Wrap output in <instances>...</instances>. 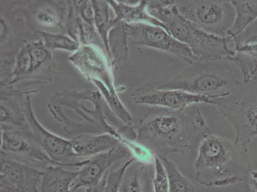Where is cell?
Returning <instances> with one entry per match:
<instances>
[{"label":"cell","instance_id":"cell-12","mask_svg":"<svg viewBox=\"0 0 257 192\" xmlns=\"http://www.w3.org/2000/svg\"><path fill=\"white\" fill-rule=\"evenodd\" d=\"M229 39L233 53L225 60L239 69L244 83H251L257 72V20Z\"/></svg>","mask_w":257,"mask_h":192},{"label":"cell","instance_id":"cell-5","mask_svg":"<svg viewBox=\"0 0 257 192\" xmlns=\"http://www.w3.org/2000/svg\"><path fill=\"white\" fill-rule=\"evenodd\" d=\"M216 106L232 125L234 141L249 149L252 139L257 137V83H243L236 92L221 98Z\"/></svg>","mask_w":257,"mask_h":192},{"label":"cell","instance_id":"cell-15","mask_svg":"<svg viewBox=\"0 0 257 192\" xmlns=\"http://www.w3.org/2000/svg\"><path fill=\"white\" fill-rule=\"evenodd\" d=\"M72 148L78 158L94 156L106 153L121 144L113 135L82 134L71 140Z\"/></svg>","mask_w":257,"mask_h":192},{"label":"cell","instance_id":"cell-24","mask_svg":"<svg viewBox=\"0 0 257 192\" xmlns=\"http://www.w3.org/2000/svg\"><path fill=\"white\" fill-rule=\"evenodd\" d=\"M135 160V158H132L121 164L119 167H112L107 173L106 183L102 192H119V186L123 175L128 166Z\"/></svg>","mask_w":257,"mask_h":192},{"label":"cell","instance_id":"cell-22","mask_svg":"<svg viewBox=\"0 0 257 192\" xmlns=\"http://www.w3.org/2000/svg\"><path fill=\"white\" fill-rule=\"evenodd\" d=\"M95 11V25L107 51V36L113 27V19H109V4L105 1H92Z\"/></svg>","mask_w":257,"mask_h":192},{"label":"cell","instance_id":"cell-6","mask_svg":"<svg viewBox=\"0 0 257 192\" xmlns=\"http://www.w3.org/2000/svg\"><path fill=\"white\" fill-rule=\"evenodd\" d=\"M180 15L208 34L225 37L232 29L235 11L231 1H174Z\"/></svg>","mask_w":257,"mask_h":192},{"label":"cell","instance_id":"cell-4","mask_svg":"<svg viewBox=\"0 0 257 192\" xmlns=\"http://www.w3.org/2000/svg\"><path fill=\"white\" fill-rule=\"evenodd\" d=\"M147 11L167 27L173 37L188 46L198 60L225 59L233 55L227 37L208 34L186 20L180 15L174 1H148Z\"/></svg>","mask_w":257,"mask_h":192},{"label":"cell","instance_id":"cell-14","mask_svg":"<svg viewBox=\"0 0 257 192\" xmlns=\"http://www.w3.org/2000/svg\"><path fill=\"white\" fill-rule=\"evenodd\" d=\"M69 60L90 80L101 82L112 92L116 93L110 69L101 51L93 46L79 48Z\"/></svg>","mask_w":257,"mask_h":192},{"label":"cell","instance_id":"cell-17","mask_svg":"<svg viewBox=\"0 0 257 192\" xmlns=\"http://www.w3.org/2000/svg\"><path fill=\"white\" fill-rule=\"evenodd\" d=\"M150 166L133 161L123 175L119 192H154V171Z\"/></svg>","mask_w":257,"mask_h":192},{"label":"cell","instance_id":"cell-23","mask_svg":"<svg viewBox=\"0 0 257 192\" xmlns=\"http://www.w3.org/2000/svg\"><path fill=\"white\" fill-rule=\"evenodd\" d=\"M40 36L43 39L44 46L49 50H62L77 51L79 49V44L75 40L66 35L51 34L46 32H39Z\"/></svg>","mask_w":257,"mask_h":192},{"label":"cell","instance_id":"cell-26","mask_svg":"<svg viewBox=\"0 0 257 192\" xmlns=\"http://www.w3.org/2000/svg\"><path fill=\"white\" fill-rule=\"evenodd\" d=\"M36 18L42 25L53 27L59 23V18L53 9L44 8L37 12Z\"/></svg>","mask_w":257,"mask_h":192},{"label":"cell","instance_id":"cell-29","mask_svg":"<svg viewBox=\"0 0 257 192\" xmlns=\"http://www.w3.org/2000/svg\"><path fill=\"white\" fill-rule=\"evenodd\" d=\"M251 82H254V83H257V72L256 74H255V76H254V77L253 81H252Z\"/></svg>","mask_w":257,"mask_h":192},{"label":"cell","instance_id":"cell-2","mask_svg":"<svg viewBox=\"0 0 257 192\" xmlns=\"http://www.w3.org/2000/svg\"><path fill=\"white\" fill-rule=\"evenodd\" d=\"M195 181L208 188H224L246 181L252 170L249 150L219 136L210 134L198 145Z\"/></svg>","mask_w":257,"mask_h":192},{"label":"cell","instance_id":"cell-16","mask_svg":"<svg viewBox=\"0 0 257 192\" xmlns=\"http://www.w3.org/2000/svg\"><path fill=\"white\" fill-rule=\"evenodd\" d=\"M107 3L113 9L115 15L112 22L113 26L120 22H124L128 24L146 23L163 28L168 32L167 27L162 23L149 15L147 11L148 1H140L135 6L125 4L124 2L117 3L116 1H107Z\"/></svg>","mask_w":257,"mask_h":192},{"label":"cell","instance_id":"cell-20","mask_svg":"<svg viewBox=\"0 0 257 192\" xmlns=\"http://www.w3.org/2000/svg\"><path fill=\"white\" fill-rule=\"evenodd\" d=\"M235 11V18L232 29L229 31V38H233L257 20V0L231 1Z\"/></svg>","mask_w":257,"mask_h":192},{"label":"cell","instance_id":"cell-11","mask_svg":"<svg viewBox=\"0 0 257 192\" xmlns=\"http://www.w3.org/2000/svg\"><path fill=\"white\" fill-rule=\"evenodd\" d=\"M1 151L2 154L23 156L48 167H65L49 156L33 137L29 128L27 130V128L2 129Z\"/></svg>","mask_w":257,"mask_h":192},{"label":"cell","instance_id":"cell-18","mask_svg":"<svg viewBox=\"0 0 257 192\" xmlns=\"http://www.w3.org/2000/svg\"><path fill=\"white\" fill-rule=\"evenodd\" d=\"M107 55L114 67L124 62L128 57L127 23L120 22L109 30L107 36Z\"/></svg>","mask_w":257,"mask_h":192},{"label":"cell","instance_id":"cell-7","mask_svg":"<svg viewBox=\"0 0 257 192\" xmlns=\"http://www.w3.org/2000/svg\"><path fill=\"white\" fill-rule=\"evenodd\" d=\"M127 32L128 41L132 45L163 51L189 65L198 60L188 46L177 41L163 28L146 23H127Z\"/></svg>","mask_w":257,"mask_h":192},{"label":"cell","instance_id":"cell-21","mask_svg":"<svg viewBox=\"0 0 257 192\" xmlns=\"http://www.w3.org/2000/svg\"><path fill=\"white\" fill-rule=\"evenodd\" d=\"M164 165L169 182V192H198L195 185L182 174L168 156H158Z\"/></svg>","mask_w":257,"mask_h":192},{"label":"cell","instance_id":"cell-25","mask_svg":"<svg viewBox=\"0 0 257 192\" xmlns=\"http://www.w3.org/2000/svg\"><path fill=\"white\" fill-rule=\"evenodd\" d=\"M154 165V192H169V182L167 172L162 161L158 156H156Z\"/></svg>","mask_w":257,"mask_h":192},{"label":"cell","instance_id":"cell-9","mask_svg":"<svg viewBox=\"0 0 257 192\" xmlns=\"http://www.w3.org/2000/svg\"><path fill=\"white\" fill-rule=\"evenodd\" d=\"M33 137L53 161L67 167L81 168L88 160L70 161L78 158L72 148L71 140H67L49 132L37 120L32 111L30 96L26 100L25 109L23 111Z\"/></svg>","mask_w":257,"mask_h":192},{"label":"cell","instance_id":"cell-8","mask_svg":"<svg viewBox=\"0 0 257 192\" xmlns=\"http://www.w3.org/2000/svg\"><path fill=\"white\" fill-rule=\"evenodd\" d=\"M136 104L172 110H183L194 105H218L223 98L219 96H204L179 90L160 89L151 84H145L132 95Z\"/></svg>","mask_w":257,"mask_h":192},{"label":"cell","instance_id":"cell-3","mask_svg":"<svg viewBox=\"0 0 257 192\" xmlns=\"http://www.w3.org/2000/svg\"><path fill=\"white\" fill-rule=\"evenodd\" d=\"M244 83L240 72L233 63L222 60H198L162 85L165 90H179L204 96L226 98Z\"/></svg>","mask_w":257,"mask_h":192},{"label":"cell","instance_id":"cell-1","mask_svg":"<svg viewBox=\"0 0 257 192\" xmlns=\"http://www.w3.org/2000/svg\"><path fill=\"white\" fill-rule=\"evenodd\" d=\"M135 129L137 141L156 156L188 153L211 133L197 105L180 111L152 107Z\"/></svg>","mask_w":257,"mask_h":192},{"label":"cell","instance_id":"cell-13","mask_svg":"<svg viewBox=\"0 0 257 192\" xmlns=\"http://www.w3.org/2000/svg\"><path fill=\"white\" fill-rule=\"evenodd\" d=\"M44 172L14 160L1 158V192H37Z\"/></svg>","mask_w":257,"mask_h":192},{"label":"cell","instance_id":"cell-19","mask_svg":"<svg viewBox=\"0 0 257 192\" xmlns=\"http://www.w3.org/2000/svg\"><path fill=\"white\" fill-rule=\"evenodd\" d=\"M64 167H48L37 192H73L71 189L72 181L78 175V171H69Z\"/></svg>","mask_w":257,"mask_h":192},{"label":"cell","instance_id":"cell-27","mask_svg":"<svg viewBox=\"0 0 257 192\" xmlns=\"http://www.w3.org/2000/svg\"><path fill=\"white\" fill-rule=\"evenodd\" d=\"M247 179L251 192H257V170L250 171Z\"/></svg>","mask_w":257,"mask_h":192},{"label":"cell","instance_id":"cell-28","mask_svg":"<svg viewBox=\"0 0 257 192\" xmlns=\"http://www.w3.org/2000/svg\"><path fill=\"white\" fill-rule=\"evenodd\" d=\"M73 192H87V188H82L76 189Z\"/></svg>","mask_w":257,"mask_h":192},{"label":"cell","instance_id":"cell-10","mask_svg":"<svg viewBox=\"0 0 257 192\" xmlns=\"http://www.w3.org/2000/svg\"><path fill=\"white\" fill-rule=\"evenodd\" d=\"M132 158V153L122 144L106 153L93 156L78 170V175L72 182L71 190L97 186L113 166Z\"/></svg>","mask_w":257,"mask_h":192}]
</instances>
